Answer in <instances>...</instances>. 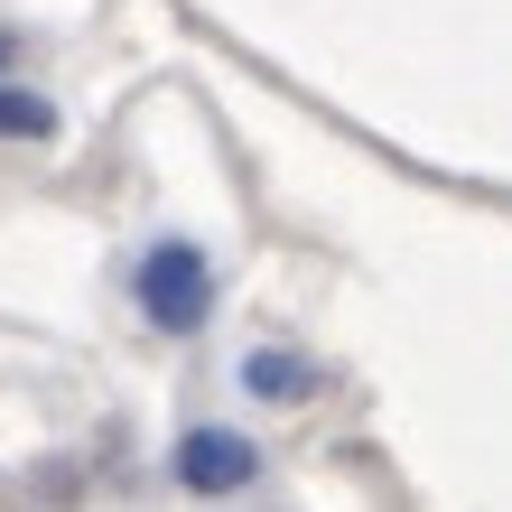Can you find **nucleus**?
<instances>
[{
    "mask_svg": "<svg viewBox=\"0 0 512 512\" xmlns=\"http://www.w3.org/2000/svg\"><path fill=\"white\" fill-rule=\"evenodd\" d=\"M140 308L168 326V336H187V326H205V308H215V270H205V252L187 243H159L140 261Z\"/></svg>",
    "mask_w": 512,
    "mask_h": 512,
    "instance_id": "1",
    "label": "nucleus"
},
{
    "mask_svg": "<svg viewBox=\"0 0 512 512\" xmlns=\"http://www.w3.org/2000/svg\"><path fill=\"white\" fill-rule=\"evenodd\" d=\"M177 485H196V494H233V485H252V447L233 438V429H196L187 447H177Z\"/></svg>",
    "mask_w": 512,
    "mask_h": 512,
    "instance_id": "2",
    "label": "nucleus"
},
{
    "mask_svg": "<svg viewBox=\"0 0 512 512\" xmlns=\"http://www.w3.org/2000/svg\"><path fill=\"white\" fill-rule=\"evenodd\" d=\"M252 391L261 401H298V391H308V364H298V354H252Z\"/></svg>",
    "mask_w": 512,
    "mask_h": 512,
    "instance_id": "3",
    "label": "nucleus"
},
{
    "mask_svg": "<svg viewBox=\"0 0 512 512\" xmlns=\"http://www.w3.org/2000/svg\"><path fill=\"white\" fill-rule=\"evenodd\" d=\"M0 131H47V103H28V94H0Z\"/></svg>",
    "mask_w": 512,
    "mask_h": 512,
    "instance_id": "4",
    "label": "nucleus"
}]
</instances>
